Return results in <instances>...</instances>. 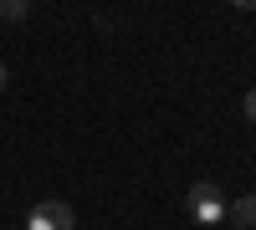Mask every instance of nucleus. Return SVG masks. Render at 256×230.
Segmentation results:
<instances>
[{"label": "nucleus", "mask_w": 256, "mask_h": 230, "mask_svg": "<svg viewBox=\"0 0 256 230\" xmlns=\"http://www.w3.org/2000/svg\"><path fill=\"white\" fill-rule=\"evenodd\" d=\"M190 215L205 220V225H210V220H226V195L216 190V184H205V179H200L195 190H190Z\"/></svg>", "instance_id": "nucleus-2"}, {"label": "nucleus", "mask_w": 256, "mask_h": 230, "mask_svg": "<svg viewBox=\"0 0 256 230\" xmlns=\"http://www.w3.org/2000/svg\"><path fill=\"white\" fill-rule=\"evenodd\" d=\"M6 77H10V72H6V61H0V92H6Z\"/></svg>", "instance_id": "nucleus-6"}, {"label": "nucleus", "mask_w": 256, "mask_h": 230, "mask_svg": "<svg viewBox=\"0 0 256 230\" xmlns=\"http://www.w3.org/2000/svg\"><path fill=\"white\" fill-rule=\"evenodd\" d=\"M72 225H77V215H72L67 200H46V205H36L31 220H26V230H72Z\"/></svg>", "instance_id": "nucleus-1"}, {"label": "nucleus", "mask_w": 256, "mask_h": 230, "mask_svg": "<svg viewBox=\"0 0 256 230\" xmlns=\"http://www.w3.org/2000/svg\"><path fill=\"white\" fill-rule=\"evenodd\" d=\"M246 118H251V123H256V87H251V92H246Z\"/></svg>", "instance_id": "nucleus-5"}, {"label": "nucleus", "mask_w": 256, "mask_h": 230, "mask_svg": "<svg viewBox=\"0 0 256 230\" xmlns=\"http://www.w3.org/2000/svg\"><path fill=\"white\" fill-rule=\"evenodd\" d=\"M31 5H26V0H0V15H6V20H20V15H26Z\"/></svg>", "instance_id": "nucleus-4"}, {"label": "nucleus", "mask_w": 256, "mask_h": 230, "mask_svg": "<svg viewBox=\"0 0 256 230\" xmlns=\"http://www.w3.org/2000/svg\"><path fill=\"white\" fill-rule=\"evenodd\" d=\"M226 220H236V225L256 230V195H241L236 205H226Z\"/></svg>", "instance_id": "nucleus-3"}]
</instances>
